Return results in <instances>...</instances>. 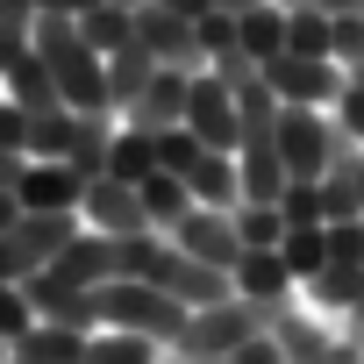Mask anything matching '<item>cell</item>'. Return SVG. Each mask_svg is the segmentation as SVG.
<instances>
[{
    "mask_svg": "<svg viewBox=\"0 0 364 364\" xmlns=\"http://www.w3.org/2000/svg\"><path fill=\"white\" fill-rule=\"evenodd\" d=\"M36 58L50 65V79H58V100H65V107H79V114H114L107 58L79 36V22H65V15H36Z\"/></svg>",
    "mask_w": 364,
    "mask_h": 364,
    "instance_id": "cell-1",
    "label": "cell"
},
{
    "mask_svg": "<svg viewBox=\"0 0 364 364\" xmlns=\"http://www.w3.org/2000/svg\"><path fill=\"white\" fill-rule=\"evenodd\" d=\"M186 300H171L157 286H136V279H107L100 286V328H136L164 350H178V336H186Z\"/></svg>",
    "mask_w": 364,
    "mask_h": 364,
    "instance_id": "cell-2",
    "label": "cell"
},
{
    "mask_svg": "<svg viewBox=\"0 0 364 364\" xmlns=\"http://www.w3.org/2000/svg\"><path fill=\"white\" fill-rule=\"evenodd\" d=\"M343 143L350 136L336 129L328 107H279V122H272V150H279L286 178H328V164H336Z\"/></svg>",
    "mask_w": 364,
    "mask_h": 364,
    "instance_id": "cell-3",
    "label": "cell"
},
{
    "mask_svg": "<svg viewBox=\"0 0 364 364\" xmlns=\"http://www.w3.org/2000/svg\"><path fill=\"white\" fill-rule=\"evenodd\" d=\"M264 314H272V307H250V300L229 293L222 307H200V314L186 321V336H178L171 357H222V364H229L250 336H264Z\"/></svg>",
    "mask_w": 364,
    "mask_h": 364,
    "instance_id": "cell-4",
    "label": "cell"
},
{
    "mask_svg": "<svg viewBox=\"0 0 364 364\" xmlns=\"http://www.w3.org/2000/svg\"><path fill=\"white\" fill-rule=\"evenodd\" d=\"M264 86L279 93V107H336V93H343V65L279 50V58L264 65Z\"/></svg>",
    "mask_w": 364,
    "mask_h": 364,
    "instance_id": "cell-5",
    "label": "cell"
},
{
    "mask_svg": "<svg viewBox=\"0 0 364 364\" xmlns=\"http://www.w3.org/2000/svg\"><path fill=\"white\" fill-rule=\"evenodd\" d=\"M186 129H193L208 150H243V114H236V93H229V79H222V72H193Z\"/></svg>",
    "mask_w": 364,
    "mask_h": 364,
    "instance_id": "cell-6",
    "label": "cell"
},
{
    "mask_svg": "<svg viewBox=\"0 0 364 364\" xmlns=\"http://www.w3.org/2000/svg\"><path fill=\"white\" fill-rule=\"evenodd\" d=\"M264 336L286 350V364H321V357L336 350V336H343V328H336L328 314H314V307L293 293L286 307H272V314H264Z\"/></svg>",
    "mask_w": 364,
    "mask_h": 364,
    "instance_id": "cell-7",
    "label": "cell"
},
{
    "mask_svg": "<svg viewBox=\"0 0 364 364\" xmlns=\"http://www.w3.org/2000/svg\"><path fill=\"white\" fill-rule=\"evenodd\" d=\"M86 186H93V178H79L72 164H58V157H29L22 178H15V200H22V215H79Z\"/></svg>",
    "mask_w": 364,
    "mask_h": 364,
    "instance_id": "cell-8",
    "label": "cell"
},
{
    "mask_svg": "<svg viewBox=\"0 0 364 364\" xmlns=\"http://www.w3.org/2000/svg\"><path fill=\"white\" fill-rule=\"evenodd\" d=\"M79 222H86L93 236H107V243H129V236H143V229H150L143 193H136V186H122V178H93L86 200H79Z\"/></svg>",
    "mask_w": 364,
    "mask_h": 364,
    "instance_id": "cell-9",
    "label": "cell"
},
{
    "mask_svg": "<svg viewBox=\"0 0 364 364\" xmlns=\"http://www.w3.org/2000/svg\"><path fill=\"white\" fill-rule=\"evenodd\" d=\"M178 272H186V250H178L164 229H143V236L114 243V279H136V286L171 293V286H178Z\"/></svg>",
    "mask_w": 364,
    "mask_h": 364,
    "instance_id": "cell-10",
    "label": "cell"
},
{
    "mask_svg": "<svg viewBox=\"0 0 364 364\" xmlns=\"http://www.w3.org/2000/svg\"><path fill=\"white\" fill-rule=\"evenodd\" d=\"M171 243L186 250L193 264H215V272H236V257H243V236H236V222L222 208H193L186 222L171 229Z\"/></svg>",
    "mask_w": 364,
    "mask_h": 364,
    "instance_id": "cell-11",
    "label": "cell"
},
{
    "mask_svg": "<svg viewBox=\"0 0 364 364\" xmlns=\"http://www.w3.org/2000/svg\"><path fill=\"white\" fill-rule=\"evenodd\" d=\"M136 43L157 58V65H178V72H208V58H200V36H193V22H178V15H164V8H136Z\"/></svg>",
    "mask_w": 364,
    "mask_h": 364,
    "instance_id": "cell-12",
    "label": "cell"
},
{
    "mask_svg": "<svg viewBox=\"0 0 364 364\" xmlns=\"http://www.w3.org/2000/svg\"><path fill=\"white\" fill-rule=\"evenodd\" d=\"M186 93H193V72H178V65H157V79H150V93L122 114L129 129H178V122H186Z\"/></svg>",
    "mask_w": 364,
    "mask_h": 364,
    "instance_id": "cell-13",
    "label": "cell"
},
{
    "mask_svg": "<svg viewBox=\"0 0 364 364\" xmlns=\"http://www.w3.org/2000/svg\"><path fill=\"white\" fill-rule=\"evenodd\" d=\"M229 286H236V300H250V307H286V300L300 293L293 272L279 264V250H243L236 272H229Z\"/></svg>",
    "mask_w": 364,
    "mask_h": 364,
    "instance_id": "cell-14",
    "label": "cell"
},
{
    "mask_svg": "<svg viewBox=\"0 0 364 364\" xmlns=\"http://www.w3.org/2000/svg\"><path fill=\"white\" fill-rule=\"evenodd\" d=\"M186 193H193V208H222V215H236L243 208V178H236V150H208L193 171H186Z\"/></svg>",
    "mask_w": 364,
    "mask_h": 364,
    "instance_id": "cell-15",
    "label": "cell"
},
{
    "mask_svg": "<svg viewBox=\"0 0 364 364\" xmlns=\"http://www.w3.org/2000/svg\"><path fill=\"white\" fill-rule=\"evenodd\" d=\"M236 178H243V200H257V208H279V193L293 186L286 164H279V150H272V136H250L236 150Z\"/></svg>",
    "mask_w": 364,
    "mask_h": 364,
    "instance_id": "cell-16",
    "label": "cell"
},
{
    "mask_svg": "<svg viewBox=\"0 0 364 364\" xmlns=\"http://www.w3.org/2000/svg\"><path fill=\"white\" fill-rule=\"evenodd\" d=\"M93 122H100V114H79V107H50V114H36V122H29V157H58V164H72V150L93 136Z\"/></svg>",
    "mask_w": 364,
    "mask_h": 364,
    "instance_id": "cell-17",
    "label": "cell"
},
{
    "mask_svg": "<svg viewBox=\"0 0 364 364\" xmlns=\"http://www.w3.org/2000/svg\"><path fill=\"white\" fill-rule=\"evenodd\" d=\"M150 171H157V136H150V129H129V122H114V136H107V171H100V178L143 186Z\"/></svg>",
    "mask_w": 364,
    "mask_h": 364,
    "instance_id": "cell-18",
    "label": "cell"
},
{
    "mask_svg": "<svg viewBox=\"0 0 364 364\" xmlns=\"http://www.w3.org/2000/svg\"><path fill=\"white\" fill-rule=\"evenodd\" d=\"M150 79H157V58H150V50H143V43L129 36V43H122V50L107 58V93H114V122H122V114H129V107H136V100L150 93Z\"/></svg>",
    "mask_w": 364,
    "mask_h": 364,
    "instance_id": "cell-19",
    "label": "cell"
},
{
    "mask_svg": "<svg viewBox=\"0 0 364 364\" xmlns=\"http://www.w3.org/2000/svg\"><path fill=\"white\" fill-rule=\"evenodd\" d=\"M300 300L314 307V314H328V321H343L357 300H364V264H328V272H314L307 286H300Z\"/></svg>",
    "mask_w": 364,
    "mask_h": 364,
    "instance_id": "cell-20",
    "label": "cell"
},
{
    "mask_svg": "<svg viewBox=\"0 0 364 364\" xmlns=\"http://www.w3.org/2000/svg\"><path fill=\"white\" fill-rule=\"evenodd\" d=\"M0 93H8L22 114H50V107H65V100H58V79H50V65H43L36 50H29L22 65H8V72H0Z\"/></svg>",
    "mask_w": 364,
    "mask_h": 364,
    "instance_id": "cell-21",
    "label": "cell"
},
{
    "mask_svg": "<svg viewBox=\"0 0 364 364\" xmlns=\"http://www.w3.org/2000/svg\"><path fill=\"white\" fill-rule=\"evenodd\" d=\"M15 364H86V336L58 328V321H36V328L15 336Z\"/></svg>",
    "mask_w": 364,
    "mask_h": 364,
    "instance_id": "cell-22",
    "label": "cell"
},
{
    "mask_svg": "<svg viewBox=\"0 0 364 364\" xmlns=\"http://www.w3.org/2000/svg\"><path fill=\"white\" fill-rule=\"evenodd\" d=\"M236 50H243L257 72L286 50V8H279V0H264V8H250V15L236 22Z\"/></svg>",
    "mask_w": 364,
    "mask_h": 364,
    "instance_id": "cell-23",
    "label": "cell"
},
{
    "mask_svg": "<svg viewBox=\"0 0 364 364\" xmlns=\"http://www.w3.org/2000/svg\"><path fill=\"white\" fill-rule=\"evenodd\" d=\"M79 229H86L79 215H22V222H15L8 236H15V243L29 250V264L43 272V264H50V257H58V250H65V243H72Z\"/></svg>",
    "mask_w": 364,
    "mask_h": 364,
    "instance_id": "cell-24",
    "label": "cell"
},
{
    "mask_svg": "<svg viewBox=\"0 0 364 364\" xmlns=\"http://www.w3.org/2000/svg\"><path fill=\"white\" fill-rule=\"evenodd\" d=\"M136 193H143V215H150V229H164V236H171L178 222H186V215H193V193H186V178H178V171H150Z\"/></svg>",
    "mask_w": 364,
    "mask_h": 364,
    "instance_id": "cell-25",
    "label": "cell"
},
{
    "mask_svg": "<svg viewBox=\"0 0 364 364\" xmlns=\"http://www.w3.org/2000/svg\"><path fill=\"white\" fill-rule=\"evenodd\" d=\"M171 350L164 343H150V336H136V328H93L86 336V364H164Z\"/></svg>",
    "mask_w": 364,
    "mask_h": 364,
    "instance_id": "cell-26",
    "label": "cell"
},
{
    "mask_svg": "<svg viewBox=\"0 0 364 364\" xmlns=\"http://www.w3.org/2000/svg\"><path fill=\"white\" fill-rule=\"evenodd\" d=\"M79 36H86L100 58H114V50L136 36V8H122V0H100V8H86V15H79Z\"/></svg>",
    "mask_w": 364,
    "mask_h": 364,
    "instance_id": "cell-27",
    "label": "cell"
},
{
    "mask_svg": "<svg viewBox=\"0 0 364 364\" xmlns=\"http://www.w3.org/2000/svg\"><path fill=\"white\" fill-rule=\"evenodd\" d=\"M279 264L293 272V286H307L314 272H328V229H286V243H279Z\"/></svg>",
    "mask_w": 364,
    "mask_h": 364,
    "instance_id": "cell-28",
    "label": "cell"
},
{
    "mask_svg": "<svg viewBox=\"0 0 364 364\" xmlns=\"http://www.w3.org/2000/svg\"><path fill=\"white\" fill-rule=\"evenodd\" d=\"M229 222H236L243 250H279V243H286V215H279V208H257V200H243Z\"/></svg>",
    "mask_w": 364,
    "mask_h": 364,
    "instance_id": "cell-29",
    "label": "cell"
},
{
    "mask_svg": "<svg viewBox=\"0 0 364 364\" xmlns=\"http://www.w3.org/2000/svg\"><path fill=\"white\" fill-rule=\"evenodd\" d=\"M286 50L293 58H328V15L321 8H293L286 15Z\"/></svg>",
    "mask_w": 364,
    "mask_h": 364,
    "instance_id": "cell-30",
    "label": "cell"
},
{
    "mask_svg": "<svg viewBox=\"0 0 364 364\" xmlns=\"http://www.w3.org/2000/svg\"><path fill=\"white\" fill-rule=\"evenodd\" d=\"M200 157H208V143H200L186 122H178V129H157V171H178V178H186Z\"/></svg>",
    "mask_w": 364,
    "mask_h": 364,
    "instance_id": "cell-31",
    "label": "cell"
},
{
    "mask_svg": "<svg viewBox=\"0 0 364 364\" xmlns=\"http://www.w3.org/2000/svg\"><path fill=\"white\" fill-rule=\"evenodd\" d=\"M328 65H343V79L364 65V15H328Z\"/></svg>",
    "mask_w": 364,
    "mask_h": 364,
    "instance_id": "cell-32",
    "label": "cell"
},
{
    "mask_svg": "<svg viewBox=\"0 0 364 364\" xmlns=\"http://www.w3.org/2000/svg\"><path fill=\"white\" fill-rule=\"evenodd\" d=\"M279 215H286V229H328V222H321V186H314V178H293V186L279 193Z\"/></svg>",
    "mask_w": 364,
    "mask_h": 364,
    "instance_id": "cell-33",
    "label": "cell"
},
{
    "mask_svg": "<svg viewBox=\"0 0 364 364\" xmlns=\"http://www.w3.org/2000/svg\"><path fill=\"white\" fill-rule=\"evenodd\" d=\"M22 328H36V307H29V293L22 286H0V343L15 350V336Z\"/></svg>",
    "mask_w": 364,
    "mask_h": 364,
    "instance_id": "cell-34",
    "label": "cell"
},
{
    "mask_svg": "<svg viewBox=\"0 0 364 364\" xmlns=\"http://www.w3.org/2000/svg\"><path fill=\"white\" fill-rule=\"evenodd\" d=\"M336 129L350 136V143H364V79H343V93H336Z\"/></svg>",
    "mask_w": 364,
    "mask_h": 364,
    "instance_id": "cell-35",
    "label": "cell"
},
{
    "mask_svg": "<svg viewBox=\"0 0 364 364\" xmlns=\"http://www.w3.org/2000/svg\"><path fill=\"white\" fill-rule=\"evenodd\" d=\"M328 264H364V222H328Z\"/></svg>",
    "mask_w": 364,
    "mask_h": 364,
    "instance_id": "cell-36",
    "label": "cell"
},
{
    "mask_svg": "<svg viewBox=\"0 0 364 364\" xmlns=\"http://www.w3.org/2000/svg\"><path fill=\"white\" fill-rule=\"evenodd\" d=\"M29 122L36 114H22L8 93H0V150H15V157H29Z\"/></svg>",
    "mask_w": 364,
    "mask_h": 364,
    "instance_id": "cell-37",
    "label": "cell"
},
{
    "mask_svg": "<svg viewBox=\"0 0 364 364\" xmlns=\"http://www.w3.org/2000/svg\"><path fill=\"white\" fill-rule=\"evenodd\" d=\"M36 279V264H29V250L15 243V236H0V286H29Z\"/></svg>",
    "mask_w": 364,
    "mask_h": 364,
    "instance_id": "cell-38",
    "label": "cell"
},
{
    "mask_svg": "<svg viewBox=\"0 0 364 364\" xmlns=\"http://www.w3.org/2000/svg\"><path fill=\"white\" fill-rule=\"evenodd\" d=\"M36 50V29H22V22H0V72H8V65H22Z\"/></svg>",
    "mask_w": 364,
    "mask_h": 364,
    "instance_id": "cell-39",
    "label": "cell"
},
{
    "mask_svg": "<svg viewBox=\"0 0 364 364\" xmlns=\"http://www.w3.org/2000/svg\"><path fill=\"white\" fill-rule=\"evenodd\" d=\"M229 364H286V350H279L272 336H250V343H243V350H236Z\"/></svg>",
    "mask_w": 364,
    "mask_h": 364,
    "instance_id": "cell-40",
    "label": "cell"
},
{
    "mask_svg": "<svg viewBox=\"0 0 364 364\" xmlns=\"http://www.w3.org/2000/svg\"><path fill=\"white\" fill-rule=\"evenodd\" d=\"M150 8H164V15H178V22H208L215 0H150Z\"/></svg>",
    "mask_w": 364,
    "mask_h": 364,
    "instance_id": "cell-41",
    "label": "cell"
},
{
    "mask_svg": "<svg viewBox=\"0 0 364 364\" xmlns=\"http://www.w3.org/2000/svg\"><path fill=\"white\" fill-rule=\"evenodd\" d=\"M86 8H100V0H36V15H65V22H79Z\"/></svg>",
    "mask_w": 364,
    "mask_h": 364,
    "instance_id": "cell-42",
    "label": "cell"
},
{
    "mask_svg": "<svg viewBox=\"0 0 364 364\" xmlns=\"http://www.w3.org/2000/svg\"><path fill=\"white\" fill-rule=\"evenodd\" d=\"M22 164H29V157H15V150H0V186H8V193H15V178H22Z\"/></svg>",
    "mask_w": 364,
    "mask_h": 364,
    "instance_id": "cell-43",
    "label": "cell"
},
{
    "mask_svg": "<svg viewBox=\"0 0 364 364\" xmlns=\"http://www.w3.org/2000/svg\"><path fill=\"white\" fill-rule=\"evenodd\" d=\"M15 222H22V200H15V193H8V186H0V236H8V229H15Z\"/></svg>",
    "mask_w": 364,
    "mask_h": 364,
    "instance_id": "cell-44",
    "label": "cell"
},
{
    "mask_svg": "<svg viewBox=\"0 0 364 364\" xmlns=\"http://www.w3.org/2000/svg\"><path fill=\"white\" fill-rule=\"evenodd\" d=\"M336 328H343V336H350V343H364V300H357V307H350V314H343V321H336Z\"/></svg>",
    "mask_w": 364,
    "mask_h": 364,
    "instance_id": "cell-45",
    "label": "cell"
},
{
    "mask_svg": "<svg viewBox=\"0 0 364 364\" xmlns=\"http://www.w3.org/2000/svg\"><path fill=\"white\" fill-rule=\"evenodd\" d=\"M250 8H264V0H215V15H229V22H243Z\"/></svg>",
    "mask_w": 364,
    "mask_h": 364,
    "instance_id": "cell-46",
    "label": "cell"
},
{
    "mask_svg": "<svg viewBox=\"0 0 364 364\" xmlns=\"http://www.w3.org/2000/svg\"><path fill=\"white\" fill-rule=\"evenodd\" d=\"M357 200H364V157H357Z\"/></svg>",
    "mask_w": 364,
    "mask_h": 364,
    "instance_id": "cell-47",
    "label": "cell"
},
{
    "mask_svg": "<svg viewBox=\"0 0 364 364\" xmlns=\"http://www.w3.org/2000/svg\"><path fill=\"white\" fill-rule=\"evenodd\" d=\"M178 364H222V357H178Z\"/></svg>",
    "mask_w": 364,
    "mask_h": 364,
    "instance_id": "cell-48",
    "label": "cell"
},
{
    "mask_svg": "<svg viewBox=\"0 0 364 364\" xmlns=\"http://www.w3.org/2000/svg\"><path fill=\"white\" fill-rule=\"evenodd\" d=\"M0 364H15V350H8V343H0Z\"/></svg>",
    "mask_w": 364,
    "mask_h": 364,
    "instance_id": "cell-49",
    "label": "cell"
},
{
    "mask_svg": "<svg viewBox=\"0 0 364 364\" xmlns=\"http://www.w3.org/2000/svg\"><path fill=\"white\" fill-rule=\"evenodd\" d=\"M122 8H143V0H122Z\"/></svg>",
    "mask_w": 364,
    "mask_h": 364,
    "instance_id": "cell-50",
    "label": "cell"
},
{
    "mask_svg": "<svg viewBox=\"0 0 364 364\" xmlns=\"http://www.w3.org/2000/svg\"><path fill=\"white\" fill-rule=\"evenodd\" d=\"M164 364H178V357H164Z\"/></svg>",
    "mask_w": 364,
    "mask_h": 364,
    "instance_id": "cell-51",
    "label": "cell"
}]
</instances>
